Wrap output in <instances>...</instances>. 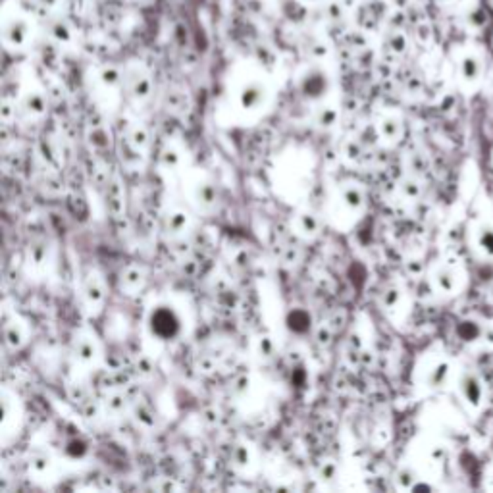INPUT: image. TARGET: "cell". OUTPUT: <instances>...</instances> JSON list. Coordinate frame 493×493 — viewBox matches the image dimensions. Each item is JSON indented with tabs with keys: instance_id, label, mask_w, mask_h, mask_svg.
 <instances>
[{
	"instance_id": "obj_10",
	"label": "cell",
	"mask_w": 493,
	"mask_h": 493,
	"mask_svg": "<svg viewBox=\"0 0 493 493\" xmlns=\"http://www.w3.org/2000/svg\"><path fill=\"white\" fill-rule=\"evenodd\" d=\"M305 2H318V0H305Z\"/></svg>"
},
{
	"instance_id": "obj_8",
	"label": "cell",
	"mask_w": 493,
	"mask_h": 493,
	"mask_svg": "<svg viewBox=\"0 0 493 493\" xmlns=\"http://www.w3.org/2000/svg\"><path fill=\"white\" fill-rule=\"evenodd\" d=\"M451 376V364L447 360H435L426 376V381L430 388H441Z\"/></svg>"
},
{
	"instance_id": "obj_6",
	"label": "cell",
	"mask_w": 493,
	"mask_h": 493,
	"mask_svg": "<svg viewBox=\"0 0 493 493\" xmlns=\"http://www.w3.org/2000/svg\"><path fill=\"white\" fill-rule=\"evenodd\" d=\"M456 282H459V277L451 266H440L433 274V285L438 287V291L445 293V295L456 291Z\"/></svg>"
},
{
	"instance_id": "obj_7",
	"label": "cell",
	"mask_w": 493,
	"mask_h": 493,
	"mask_svg": "<svg viewBox=\"0 0 493 493\" xmlns=\"http://www.w3.org/2000/svg\"><path fill=\"white\" fill-rule=\"evenodd\" d=\"M474 243H476V249H478L484 256L493 258V225L480 224L478 228L474 230Z\"/></svg>"
},
{
	"instance_id": "obj_5",
	"label": "cell",
	"mask_w": 493,
	"mask_h": 493,
	"mask_svg": "<svg viewBox=\"0 0 493 493\" xmlns=\"http://www.w3.org/2000/svg\"><path fill=\"white\" fill-rule=\"evenodd\" d=\"M46 31H48V35H51L54 41H58V43H67V41H72V35H74L72 23L67 22L66 18H62V15L58 14L51 15V18L46 20Z\"/></svg>"
},
{
	"instance_id": "obj_9",
	"label": "cell",
	"mask_w": 493,
	"mask_h": 493,
	"mask_svg": "<svg viewBox=\"0 0 493 493\" xmlns=\"http://www.w3.org/2000/svg\"><path fill=\"white\" fill-rule=\"evenodd\" d=\"M139 2H143V4H149V2H152V0H139Z\"/></svg>"
},
{
	"instance_id": "obj_1",
	"label": "cell",
	"mask_w": 493,
	"mask_h": 493,
	"mask_svg": "<svg viewBox=\"0 0 493 493\" xmlns=\"http://www.w3.org/2000/svg\"><path fill=\"white\" fill-rule=\"evenodd\" d=\"M29 22L27 18L22 14H10L4 18V25H2V37H4V43L10 48H22L27 41H29Z\"/></svg>"
},
{
	"instance_id": "obj_3",
	"label": "cell",
	"mask_w": 493,
	"mask_h": 493,
	"mask_svg": "<svg viewBox=\"0 0 493 493\" xmlns=\"http://www.w3.org/2000/svg\"><path fill=\"white\" fill-rule=\"evenodd\" d=\"M484 75V64L478 54L466 53L459 58V77L464 85H476Z\"/></svg>"
},
{
	"instance_id": "obj_2",
	"label": "cell",
	"mask_w": 493,
	"mask_h": 493,
	"mask_svg": "<svg viewBox=\"0 0 493 493\" xmlns=\"http://www.w3.org/2000/svg\"><path fill=\"white\" fill-rule=\"evenodd\" d=\"M459 391H461L464 403L472 407V409H478L484 403V386H482L478 374L471 372V370L464 372L459 378Z\"/></svg>"
},
{
	"instance_id": "obj_4",
	"label": "cell",
	"mask_w": 493,
	"mask_h": 493,
	"mask_svg": "<svg viewBox=\"0 0 493 493\" xmlns=\"http://www.w3.org/2000/svg\"><path fill=\"white\" fill-rule=\"evenodd\" d=\"M152 328H155V331L160 337H173L178 334V329H180V322H178V318H176V314L172 310L162 308V310H158L155 314Z\"/></svg>"
}]
</instances>
